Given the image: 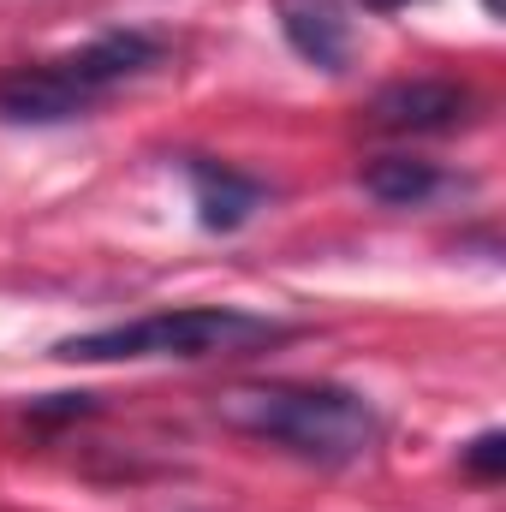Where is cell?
Returning a JSON list of instances; mask_svg holds the SVG:
<instances>
[{
    "mask_svg": "<svg viewBox=\"0 0 506 512\" xmlns=\"http://www.w3.org/2000/svg\"><path fill=\"white\" fill-rule=\"evenodd\" d=\"M215 417L239 435L274 441L310 465H358L381 447L376 405L334 382H245L215 399Z\"/></svg>",
    "mask_w": 506,
    "mask_h": 512,
    "instance_id": "1",
    "label": "cell"
},
{
    "mask_svg": "<svg viewBox=\"0 0 506 512\" xmlns=\"http://www.w3.org/2000/svg\"><path fill=\"white\" fill-rule=\"evenodd\" d=\"M161 60V42L149 30H108L72 54L30 60L0 72V120L6 126H66L84 120L96 102H108L120 84L143 78Z\"/></svg>",
    "mask_w": 506,
    "mask_h": 512,
    "instance_id": "2",
    "label": "cell"
},
{
    "mask_svg": "<svg viewBox=\"0 0 506 512\" xmlns=\"http://www.w3.org/2000/svg\"><path fill=\"white\" fill-rule=\"evenodd\" d=\"M286 328L274 316H256L239 304H185V310H155L120 328H90L60 340L54 352L66 364H143V358H233V352H256L274 346Z\"/></svg>",
    "mask_w": 506,
    "mask_h": 512,
    "instance_id": "3",
    "label": "cell"
},
{
    "mask_svg": "<svg viewBox=\"0 0 506 512\" xmlns=\"http://www.w3.org/2000/svg\"><path fill=\"white\" fill-rule=\"evenodd\" d=\"M471 108H477V96L465 84H453V78H399V84H387L376 96L370 114H376L381 131L429 137V131H459L471 120Z\"/></svg>",
    "mask_w": 506,
    "mask_h": 512,
    "instance_id": "4",
    "label": "cell"
},
{
    "mask_svg": "<svg viewBox=\"0 0 506 512\" xmlns=\"http://www.w3.org/2000/svg\"><path fill=\"white\" fill-rule=\"evenodd\" d=\"M185 179H191L197 221H203L209 233H233V227H245L256 209H262V197H268L262 179L239 173V167H227V161H209V155H191V161H185Z\"/></svg>",
    "mask_w": 506,
    "mask_h": 512,
    "instance_id": "5",
    "label": "cell"
},
{
    "mask_svg": "<svg viewBox=\"0 0 506 512\" xmlns=\"http://www.w3.org/2000/svg\"><path fill=\"white\" fill-rule=\"evenodd\" d=\"M280 30L292 42V54H304L322 72H346L352 60V18L340 0H274Z\"/></svg>",
    "mask_w": 506,
    "mask_h": 512,
    "instance_id": "6",
    "label": "cell"
},
{
    "mask_svg": "<svg viewBox=\"0 0 506 512\" xmlns=\"http://www.w3.org/2000/svg\"><path fill=\"white\" fill-rule=\"evenodd\" d=\"M364 191L387 209H423L441 191V167L435 161H411V155H376L364 167Z\"/></svg>",
    "mask_w": 506,
    "mask_h": 512,
    "instance_id": "7",
    "label": "cell"
},
{
    "mask_svg": "<svg viewBox=\"0 0 506 512\" xmlns=\"http://www.w3.org/2000/svg\"><path fill=\"white\" fill-rule=\"evenodd\" d=\"M459 465H465L477 483H495V477L506 471V435H501V429H483V435L459 453Z\"/></svg>",
    "mask_w": 506,
    "mask_h": 512,
    "instance_id": "8",
    "label": "cell"
},
{
    "mask_svg": "<svg viewBox=\"0 0 506 512\" xmlns=\"http://www.w3.org/2000/svg\"><path fill=\"white\" fill-rule=\"evenodd\" d=\"M370 12H399V6H411V0H364Z\"/></svg>",
    "mask_w": 506,
    "mask_h": 512,
    "instance_id": "9",
    "label": "cell"
}]
</instances>
